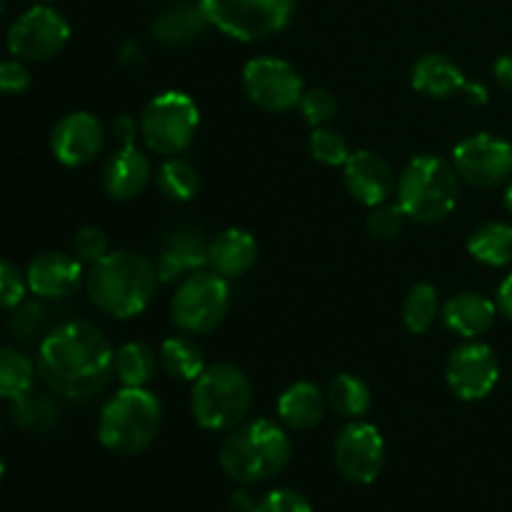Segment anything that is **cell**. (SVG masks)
I'll return each mask as SVG.
<instances>
[{
    "label": "cell",
    "instance_id": "cell-1",
    "mask_svg": "<svg viewBox=\"0 0 512 512\" xmlns=\"http://www.w3.org/2000/svg\"><path fill=\"white\" fill-rule=\"evenodd\" d=\"M115 350L90 320H68L50 330L38 348V375L55 395L88 400L108 388Z\"/></svg>",
    "mask_w": 512,
    "mask_h": 512
},
{
    "label": "cell",
    "instance_id": "cell-2",
    "mask_svg": "<svg viewBox=\"0 0 512 512\" xmlns=\"http://www.w3.org/2000/svg\"><path fill=\"white\" fill-rule=\"evenodd\" d=\"M158 268L153 260L133 250H115L100 263L90 265L85 275V290L103 315L130 320L145 313L158 293Z\"/></svg>",
    "mask_w": 512,
    "mask_h": 512
},
{
    "label": "cell",
    "instance_id": "cell-3",
    "mask_svg": "<svg viewBox=\"0 0 512 512\" xmlns=\"http://www.w3.org/2000/svg\"><path fill=\"white\" fill-rule=\"evenodd\" d=\"M293 458L288 430L268 418L245 420L228 430L220 445V468L240 485H260L278 478Z\"/></svg>",
    "mask_w": 512,
    "mask_h": 512
},
{
    "label": "cell",
    "instance_id": "cell-4",
    "mask_svg": "<svg viewBox=\"0 0 512 512\" xmlns=\"http://www.w3.org/2000/svg\"><path fill=\"white\" fill-rule=\"evenodd\" d=\"M163 403L148 388H123L100 410L98 440L108 453L130 458L143 453L158 438Z\"/></svg>",
    "mask_w": 512,
    "mask_h": 512
},
{
    "label": "cell",
    "instance_id": "cell-5",
    "mask_svg": "<svg viewBox=\"0 0 512 512\" xmlns=\"http://www.w3.org/2000/svg\"><path fill=\"white\" fill-rule=\"evenodd\" d=\"M458 198V170L450 160L438 158V155H415L398 178V203L415 223H440L453 213Z\"/></svg>",
    "mask_w": 512,
    "mask_h": 512
},
{
    "label": "cell",
    "instance_id": "cell-6",
    "mask_svg": "<svg viewBox=\"0 0 512 512\" xmlns=\"http://www.w3.org/2000/svg\"><path fill=\"white\" fill-rule=\"evenodd\" d=\"M253 408V383L233 363H215L193 383L190 413L203 430L223 433L245 423Z\"/></svg>",
    "mask_w": 512,
    "mask_h": 512
},
{
    "label": "cell",
    "instance_id": "cell-7",
    "mask_svg": "<svg viewBox=\"0 0 512 512\" xmlns=\"http://www.w3.org/2000/svg\"><path fill=\"white\" fill-rule=\"evenodd\" d=\"M213 28L240 43H258L283 33L298 0H198Z\"/></svg>",
    "mask_w": 512,
    "mask_h": 512
},
{
    "label": "cell",
    "instance_id": "cell-8",
    "mask_svg": "<svg viewBox=\"0 0 512 512\" xmlns=\"http://www.w3.org/2000/svg\"><path fill=\"white\" fill-rule=\"evenodd\" d=\"M200 125V110L190 95L180 90L158 93L140 115V138L155 155H183Z\"/></svg>",
    "mask_w": 512,
    "mask_h": 512
},
{
    "label": "cell",
    "instance_id": "cell-9",
    "mask_svg": "<svg viewBox=\"0 0 512 512\" xmlns=\"http://www.w3.org/2000/svg\"><path fill=\"white\" fill-rule=\"evenodd\" d=\"M230 303H233V293H230L228 280L210 268H203L180 280L170 300V315L183 333L208 335L228 318Z\"/></svg>",
    "mask_w": 512,
    "mask_h": 512
},
{
    "label": "cell",
    "instance_id": "cell-10",
    "mask_svg": "<svg viewBox=\"0 0 512 512\" xmlns=\"http://www.w3.org/2000/svg\"><path fill=\"white\" fill-rule=\"evenodd\" d=\"M243 90L255 108L265 113H288L298 108L305 85L288 60L263 55L245 63Z\"/></svg>",
    "mask_w": 512,
    "mask_h": 512
},
{
    "label": "cell",
    "instance_id": "cell-11",
    "mask_svg": "<svg viewBox=\"0 0 512 512\" xmlns=\"http://www.w3.org/2000/svg\"><path fill=\"white\" fill-rule=\"evenodd\" d=\"M68 40V20L50 5L35 3L33 8L18 15L8 30V50L18 60H28V63L55 58L68 45Z\"/></svg>",
    "mask_w": 512,
    "mask_h": 512
},
{
    "label": "cell",
    "instance_id": "cell-12",
    "mask_svg": "<svg viewBox=\"0 0 512 512\" xmlns=\"http://www.w3.org/2000/svg\"><path fill=\"white\" fill-rule=\"evenodd\" d=\"M338 473L355 485H370L385 465V440L373 423L350 420L333 445Z\"/></svg>",
    "mask_w": 512,
    "mask_h": 512
},
{
    "label": "cell",
    "instance_id": "cell-13",
    "mask_svg": "<svg viewBox=\"0 0 512 512\" xmlns=\"http://www.w3.org/2000/svg\"><path fill=\"white\" fill-rule=\"evenodd\" d=\"M453 165L473 188H495L512 175V145L493 133H475L455 145Z\"/></svg>",
    "mask_w": 512,
    "mask_h": 512
},
{
    "label": "cell",
    "instance_id": "cell-14",
    "mask_svg": "<svg viewBox=\"0 0 512 512\" xmlns=\"http://www.w3.org/2000/svg\"><path fill=\"white\" fill-rule=\"evenodd\" d=\"M445 380L453 395H458L465 403L485 400L500 380V363L493 348L480 340H465L448 355Z\"/></svg>",
    "mask_w": 512,
    "mask_h": 512
},
{
    "label": "cell",
    "instance_id": "cell-15",
    "mask_svg": "<svg viewBox=\"0 0 512 512\" xmlns=\"http://www.w3.org/2000/svg\"><path fill=\"white\" fill-rule=\"evenodd\" d=\"M105 125L88 110L63 115L50 133V150L55 160L68 168H83L98 160L105 148Z\"/></svg>",
    "mask_w": 512,
    "mask_h": 512
},
{
    "label": "cell",
    "instance_id": "cell-16",
    "mask_svg": "<svg viewBox=\"0 0 512 512\" xmlns=\"http://www.w3.org/2000/svg\"><path fill=\"white\" fill-rule=\"evenodd\" d=\"M345 188L358 203L375 208L380 203H388L398 190L395 170L383 155L373 150H355L350 153L348 163L343 165Z\"/></svg>",
    "mask_w": 512,
    "mask_h": 512
},
{
    "label": "cell",
    "instance_id": "cell-17",
    "mask_svg": "<svg viewBox=\"0 0 512 512\" xmlns=\"http://www.w3.org/2000/svg\"><path fill=\"white\" fill-rule=\"evenodd\" d=\"M83 263L73 253H40L25 270L28 290L40 300H65L83 285Z\"/></svg>",
    "mask_w": 512,
    "mask_h": 512
},
{
    "label": "cell",
    "instance_id": "cell-18",
    "mask_svg": "<svg viewBox=\"0 0 512 512\" xmlns=\"http://www.w3.org/2000/svg\"><path fill=\"white\" fill-rule=\"evenodd\" d=\"M155 268L160 283H180L188 275L208 268V240L200 230L180 225L160 245Z\"/></svg>",
    "mask_w": 512,
    "mask_h": 512
},
{
    "label": "cell",
    "instance_id": "cell-19",
    "mask_svg": "<svg viewBox=\"0 0 512 512\" xmlns=\"http://www.w3.org/2000/svg\"><path fill=\"white\" fill-rule=\"evenodd\" d=\"M155 178L153 160L138 145L118 148L100 170V183L103 190L113 200H135L143 195L150 180Z\"/></svg>",
    "mask_w": 512,
    "mask_h": 512
},
{
    "label": "cell",
    "instance_id": "cell-20",
    "mask_svg": "<svg viewBox=\"0 0 512 512\" xmlns=\"http://www.w3.org/2000/svg\"><path fill=\"white\" fill-rule=\"evenodd\" d=\"M258 263V240L243 228H225L208 240V268L225 280L243 278Z\"/></svg>",
    "mask_w": 512,
    "mask_h": 512
},
{
    "label": "cell",
    "instance_id": "cell-21",
    "mask_svg": "<svg viewBox=\"0 0 512 512\" xmlns=\"http://www.w3.org/2000/svg\"><path fill=\"white\" fill-rule=\"evenodd\" d=\"M440 318H443L445 328L450 333L460 335L465 340H478L480 335H485L493 328L495 318H498V305L490 298H485V295L465 290V293L453 295L443 305Z\"/></svg>",
    "mask_w": 512,
    "mask_h": 512
},
{
    "label": "cell",
    "instance_id": "cell-22",
    "mask_svg": "<svg viewBox=\"0 0 512 512\" xmlns=\"http://www.w3.org/2000/svg\"><path fill=\"white\" fill-rule=\"evenodd\" d=\"M328 410V398L323 390L310 380H300L283 390L278 398V420L285 430L305 433L320 425Z\"/></svg>",
    "mask_w": 512,
    "mask_h": 512
},
{
    "label": "cell",
    "instance_id": "cell-23",
    "mask_svg": "<svg viewBox=\"0 0 512 512\" xmlns=\"http://www.w3.org/2000/svg\"><path fill=\"white\" fill-rule=\"evenodd\" d=\"M410 83L425 98L445 100L453 98V95H460V90L465 85V75L463 68L453 58H448V55L428 53L415 60Z\"/></svg>",
    "mask_w": 512,
    "mask_h": 512
},
{
    "label": "cell",
    "instance_id": "cell-24",
    "mask_svg": "<svg viewBox=\"0 0 512 512\" xmlns=\"http://www.w3.org/2000/svg\"><path fill=\"white\" fill-rule=\"evenodd\" d=\"M208 25L210 23L200 3H170L168 8L155 15L150 30H153V38L158 43L175 48V45L193 43L195 38L205 33Z\"/></svg>",
    "mask_w": 512,
    "mask_h": 512
},
{
    "label": "cell",
    "instance_id": "cell-25",
    "mask_svg": "<svg viewBox=\"0 0 512 512\" xmlns=\"http://www.w3.org/2000/svg\"><path fill=\"white\" fill-rule=\"evenodd\" d=\"M158 358L160 368H163L170 378L188 380V383H195V380L203 375V370L208 368L203 348H200L198 340L190 338L188 333L165 338L158 350Z\"/></svg>",
    "mask_w": 512,
    "mask_h": 512
},
{
    "label": "cell",
    "instance_id": "cell-26",
    "mask_svg": "<svg viewBox=\"0 0 512 512\" xmlns=\"http://www.w3.org/2000/svg\"><path fill=\"white\" fill-rule=\"evenodd\" d=\"M468 253L488 268H505L512 263V225L488 220L468 238Z\"/></svg>",
    "mask_w": 512,
    "mask_h": 512
},
{
    "label": "cell",
    "instance_id": "cell-27",
    "mask_svg": "<svg viewBox=\"0 0 512 512\" xmlns=\"http://www.w3.org/2000/svg\"><path fill=\"white\" fill-rule=\"evenodd\" d=\"M160 358L150 345L130 340L115 350V378L120 380L123 388H145L158 373Z\"/></svg>",
    "mask_w": 512,
    "mask_h": 512
},
{
    "label": "cell",
    "instance_id": "cell-28",
    "mask_svg": "<svg viewBox=\"0 0 512 512\" xmlns=\"http://www.w3.org/2000/svg\"><path fill=\"white\" fill-rule=\"evenodd\" d=\"M325 398H328V408L345 420H363L373 405L368 383L353 373L335 375L325 390Z\"/></svg>",
    "mask_w": 512,
    "mask_h": 512
},
{
    "label": "cell",
    "instance_id": "cell-29",
    "mask_svg": "<svg viewBox=\"0 0 512 512\" xmlns=\"http://www.w3.org/2000/svg\"><path fill=\"white\" fill-rule=\"evenodd\" d=\"M155 188L163 198L173 200V203H188L200 190L198 168L183 155L163 158V163L155 170Z\"/></svg>",
    "mask_w": 512,
    "mask_h": 512
},
{
    "label": "cell",
    "instance_id": "cell-30",
    "mask_svg": "<svg viewBox=\"0 0 512 512\" xmlns=\"http://www.w3.org/2000/svg\"><path fill=\"white\" fill-rule=\"evenodd\" d=\"M38 375V365L18 348L0 345V400H18L30 393Z\"/></svg>",
    "mask_w": 512,
    "mask_h": 512
},
{
    "label": "cell",
    "instance_id": "cell-31",
    "mask_svg": "<svg viewBox=\"0 0 512 512\" xmlns=\"http://www.w3.org/2000/svg\"><path fill=\"white\" fill-rule=\"evenodd\" d=\"M10 415H13V423L18 428L28 430V433L45 435L55 428L60 410L48 393H35V390H30V393L13 400Z\"/></svg>",
    "mask_w": 512,
    "mask_h": 512
},
{
    "label": "cell",
    "instance_id": "cell-32",
    "mask_svg": "<svg viewBox=\"0 0 512 512\" xmlns=\"http://www.w3.org/2000/svg\"><path fill=\"white\" fill-rule=\"evenodd\" d=\"M443 305L435 285L418 283L408 290L403 303V323L413 335H425L438 323Z\"/></svg>",
    "mask_w": 512,
    "mask_h": 512
},
{
    "label": "cell",
    "instance_id": "cell-33",
    "mask_svg": "<svg viewBox=\"0 0 512 512\" xmlns=\"http://www.w3.org/2000/svg\"><path fill=\"white\" fill-rule=\"evenodd\" d=\"M308 148L313 160H318L325 168H343L350 158V145L345 140V135L340 130L328 128V125H320V128H313L308 140Z\"/></svg>",
    "mask_w": 512,
    "mask_h": 512
},
{
    "label": "cell",
    "instance_id": "cell-34",
    "mask_svg": "<svg viewBox=\"0 0 512 512\" xmlns=\"http://www.w3.org/2000/svg\"><path fill=\"white\" fill-rule=\"evenodd\" d=\"M408 220L410 218L405 215V210L400 208V203H390L388 200V203H380L375 205V208H370L365 225H368V233L373 235L375 240H393L403 233Z\"/></svg>",
    "mask_w": 512,
    "mask_h": 512
},
{
    "label": "cell",
    "instance_id": "cell-35",
    "mask_svg": "<svg viewBox=\"0 0 512 512\" xmlns=\"http://www.w3.org/2000/svg\"><path fill=\"white\" fill-rule=\"evenodd\" d=\"M70 253L90 268V265L100 263L110 253L108 235L98 225H83V228L75 230L73 240H70Z\"/></svg>",
    "mask_w": 512,
    "mask_h": 512
},
{
    "label": "cell",
    "instance_id": "cell-36",
    "mask_svg": "<svg viewBox=\"0 0 512 512\" xmlns=\"http://www.w3.org/2000/svg\"><path fill=\"white\" fill-rule=\"evenodd\" d=\"M338 100L330 90L325 88H308L303 90V98H300L298 110L303 115V120L313 128H320V125H328L330 120L338 115Z\"/></svg>",
    "mask_w": 512,
    "mask_h": 512
},
{
    "label": "cell",
    "instance_id": "cell-37",
    "mask_svg": "<svg viewBox=\"0 0 512 512\" xmlns=\"http://www.w3.org/2000/svg\"><path fill=\"white\" fill-rule=\"evenodd\" d=\"M250 512H313V505L303 493L290 488H278L265 493L263 498L255 500Z\"/></svg>",
    "mask_w": 512,
    "mask_h": 512
},
{
    "label": "cell",
    "instance_id": "cell-38",
    "mask_svg": "<svg viewBox=\"0 0 512 512\" xmlns=\"http://www.w3.org/2000/svg\"><path fill=\"white\" fill-rule=\"evenodd\" d=\"M25 290H28L25 273H20V268L8 260H0V313H10L15 305L23 303Z\"/></svg>",
    "mask_w": 512,
    "mask_h": 512
},
{
    "label": "cell",
    "instance_id": "cell-39",
    "mask_svg": "<svg viewBox=\"0 0 512 512\" xmlns=\"http://www.w3.org/2000/svg\"><path fill=\"white\" fill-rule=\"evenodd\" d=\"M40 323H43V308L38 303H30V300L15 305L8 315V330L18 340L33 338L40 330Z\"/></svg>",
    "mask_w": 512,
    "mask_h": 512
},
{
    "label": "cell",
    "instance_id": "cell-40",
    "mask_svg": "<svg viewBox=\"0 0 512 512\" xmlns=\"http://www.w3.org/2000/svg\"><path fill=\"white\" fill-rule=\"evenodd\" d=\"M33 78L30 70L25 68L23 60H0V93L20 95L30 88Z\"/></svg>",
    "mask_w": 512,
    "mask_h": 512
},
{
    "label": "cell",
    "instance_id": "cell-41",
    "mask_svg": "<svg viewBox=\"0 0 512 512\" xmlns=\"http://www.w3.org/2000/svg\"><path fill=\"white\" fill-rule=\"evenodd\" d=\"M110 133H113V138L118 140L120 148L135 145V140H138V135H140V120H135L133 115H128V113L118 115V118L113 120V125H110Z\"/></svg>",
    "mask_w": 512,
    "mask_h": 512
},
{
    "label": "cell",
    "instance_id": "cell-42",
    "mask_svg": "<svg viewBox=\"0 0 512 512\" xmlns=\"http://www.w3.org/2000/svg\"><path fill=\"white\" fill-rule=\"evenodd\" d=\"M460 95H463L465 103L473 105V108H483V105L490 100L488 88H485L483 83H470V80H465V85H463V90H460Z\"/></svg>",
    "mask_w": 512,
    "mask_h": 512
},
{
    "label": "cell",
    "instance_id": "cell-43",
    "mask_svg": "<svg viewBox=\"0 0 512 512\" xmlns=\"http://www.w3.org/2000/svg\"><path fill=\"white\" fill-rule=\"evenodd\" d=\"M493 75L503 90H512V55H500L493 65Z\"/></svg>",
    "mask_w": 512,
    "mask_h": 512
},
{
    "label": "cell",
    "instance_id": "cell-44",
    "mask_svg": "<svg viewBox=\"0 0 512 512\" xmlns=\"http://www.w3.org/2000/svg\"><path fill=\"white\" fill-rule=\"evenodd\" d=\"M495 305H498V313L505 315V318L512 320V273L500 283L498 298H495Z\"/></svg>",
    "mask_w": 512,
    "mask_h": 512
},
{
    "label": "cell",
    "instance_id": "cell-45",
    "mask_svg": "<svg viewBox=\"0 0 512 512\" xmlns=\"http://www.w3.org/2000/svg\"><path fill=\"white\" fill-rule=\"evenodd\" d=\"M230 503H233V508H235V510H240V512H250V510H253L255 500L250 498V495L245 493V490H240V493H235V495H233V500H230Z\"/></svg>",
    "mask_w": 512,
    "mask_h": 512
},
{
    "label": "cell",
    "instance_id": "cell-46",
    "mask_svg": "<svg viewBox=\"0 0 512 512\" xmlns=\"http://www.w3.org/2000/svg\"><path fill=\"white\" fill-rule=\"evenodd\" d=\"M505 208H508V213L512 215V183L508 185V190H505Z\"/></svg>",
    "mask_w": 512,
    "mask_h": 512
},
{
    "label": "cell",
    "instance_id": "cell-47",
    "mask_svg": "<svg viewBox=\"0 0 512 512\" xmlns=\"http://www.w3.org/2000/svg\"><path fill=\"white\" fill-rule=\"evenodd\" d=\"M3 475H5V463L3 458H0V483H3Z\"/></svg>",
    "mask_w": 512,
    "mask_h": 512
},
{
    "label": "cell",
    "instance_id": "cell-48",
    "mask_svg": "<svg viewBox=\"0 0 512 512\" xmlns=\"http://www.w3.org/2000/svg\"><path fill=\"white\" fill-rule=\"evenodd\" d=\"M33 3H38V5H48V3H53V0H33Z\"/></svg>",
    "mask_w": 512,
    "mask_h": 512
}]
</instances>
